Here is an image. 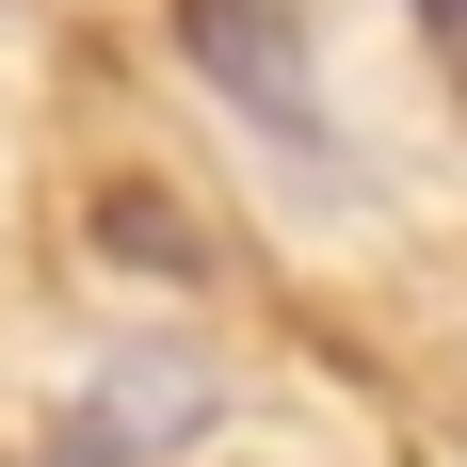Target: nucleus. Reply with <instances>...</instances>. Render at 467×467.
Instances as JSON below:
<instances>
[{"instance_id": "1", "label": "nucleus", "mask_w": 467, "mask_h": 467, "mask_svg": "<svg viewBox=\"0 0 467 467\" xmlns=\"http://www.w3.org/2000/svg\"><path fill=\"white\" fill-rule=\"evenodd\" d=\"M193 65L242 97V113H275V130H323V97H306V48H290V0H178Z\"/></svg>"}, {"instance_id": "2", "label": "nucleus", "mask_w": 467, "mask_h": 467, "mask_svg": "<svg viewBox=\"0 0 467 467\" xmlns=\"http://www.w3.org/2000/svg\"><path fill=\"white\" fill-rule=\"evenodd\" d=\"M435 16V65H451V97H467V0H420Z\"/></svg>"}]
</instances>
